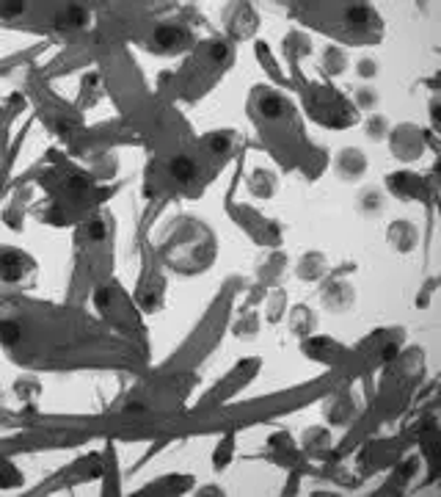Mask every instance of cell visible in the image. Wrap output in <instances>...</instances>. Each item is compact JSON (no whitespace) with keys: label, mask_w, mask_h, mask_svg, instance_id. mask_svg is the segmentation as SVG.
<instances>
[{"label":"cell","mask_w":441,"mask_h":497,"mask_svg":"<svg viewBox=\"0 0 441 497\" xmlns=\"http://www.w3.org/2000/svg\"><path fill=\"white\" fill-rule=\"evenodd\" d=\"M22 268H25V262H22L20 254H3V260H0V277L14 282V279H20L25 273Z\"/></svg>","instance_id":"6da1fadb"},{"label":"cell","mask_w":441,"mask_h":497,"mask_svg":"<svg viewBox=\"0 0 441 497\" xmlns=\"http://www.w3.org/2000/svg\"><path fill=\"white\" fill-rule=\"evenodd\" d=\"M179 39H182V31L179 28H174V25H163L160 31L155 33V42L160 44V47H174Z\"/></svg>","instance_id":"7a4b0ae2"},{"label":"cell","mask_w":441,"mask_h":497,"mask_svg":"<svg viewBox=\"0 0 441 497\" xmlns=\"http://www.w3.org/2000/svg\"><path fill=\"white\" fill-rule=\"evenodd\" d=\"M171 172H174L179 180H187V177H193V172H196V166H193V160H191V157H174V163H171Z\"/></svg>","instance_id":"3957f363"},{"label":"cell","mask_w":441,"mask_h":497,"mask_svg":"<svg viewBox=\"0 0 441 497\" xmlns=\"http://www.w3.org/2000/svg\"><path fill=\"white\" fill-rule=\"evenodd\" d=\"M58 22H67V25H83V22H86V11L78 9V6H72V9H69Z\"/></svg>","instance_id":"277c9868"},{"label":"cell","mask_w":441,"mask_h":497,"mask_svg":"<svg viewBox=\"0 0 441 497\" xmlns=\"http://www.w3.org/2000/svg\"><path fill=\"white\" fill-rule=\"evenodd\" d=\"M17 337H20V326H14V323H3L0 326V340L3 343H17Z\"/></svg>","instance_id":"5b68a950"},{"label":"cell","mask_w":441,"mask_h":497,"mask_svg":"<svg viewBox=\"0 0 441 497\" xmlns=\"http://www.w3.org/2000/svg\"><path fill=\"white\" fill-rule=\"evenodd\" d=\"M262 111H265V114H270V116L279 114V111H281V99L276 97V94H265L262 97Z\"/></svg>","instance_id":"8992f818"},{"label":"cell","mask_w":441,"mask_h":497,"mask_svg":"<svg viewBox=\"0 0 441 497\" xmlns=\"http://www.w3.org/2000/svg\"><path fill=\"white\" fill-rule=\"evenodd\" d=\"M25 11V3H0V14L3 17H17Z\"/></svg>","instance_id":"52a82bcc"},{"label":"cell","mask_w":441,"mask_h":497,"mask_svg":"<svg viewBox=\"0 0 441 497\" xmlns=\"http://www.w3.org/2000/svg\"><path fill=\"white\" fill-rule=\"evenodd\" d=\"M348 20L350 22H364L367 20V9H364V6H353V9L348 11Z\"/></svg>","instance_id":"ba28073f"},{"label":"cell","mask_w":441,"mask_h":497,"mask_svg":"<svg viewBox=\"0 0 441 497\" xmlns=\"http://www.w3.org/2000/svg\"><path fill=\"white\" fill-rule=\"evenodd\" d=\"M108 301H110V293H108V290H97V296H94V304H97L99 309H105V307H108Z\"/></svg>","instance_id":"9c48e42d"},{"label":"cell","mask_w":441,"mask_h":497,"mask_svg":"<svg viewBox=\"0 0 441 497\" xmlns=\"http://www.w3.org/2000/svg\"><path fill=\"white\" fill-rule=\"evenodd\" d=\"M213 149L215 152H226L229 149V138L226 136H213Z\"/></svg>","instance_id":"30bf717a"},{"label":"cell","mask_w":441,"mask_h":497,"mask_svg":"<svg viewBox=\"0 0 441 497\" xmlns=\"http://www.w3.org/2000/svg\"><path fill=\"white\" fill-rule=\"evenodd\" d=\"M88 235H91L94 241H99V238H105V227L99 224V221H94V224L88 227Z\"/></svg>","instance_id":"8fae6325"},{"label":"cell","mask_w":441,"mask_h":497,"mask_svg":"<svg viewBox=\"0 0 441 497\" xmlns=\"http://www.w3.org/2000/svg\"><path fill=\"white\" fill-rule=\"evenodd\" d=\"M213 58L223 61V58H226V44H215V47H213Z\"/></svg>","instance_id":"7c38bea8"}]
</instances>
